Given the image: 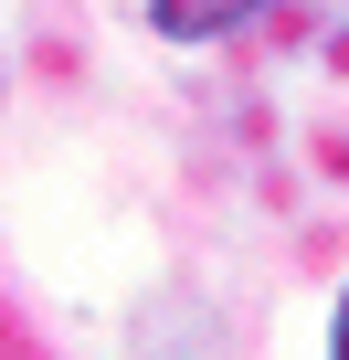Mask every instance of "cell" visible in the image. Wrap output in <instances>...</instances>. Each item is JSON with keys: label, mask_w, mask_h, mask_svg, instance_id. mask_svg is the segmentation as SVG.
I'll list each match as a JSON object with an SVG mask.
<instances>
[{"label": "cell", "mask_w": 349, "mask_h": 360, "mask_svg": "<svg viewBox=\"0 0 349 360\" xmlns=\"http://www.w3.org/2000/svg\"><path fill=\"white\" fill-rule=\"evenodd\" d=\"M328 360H349V297H338V318H328Z\"/></svg>", "instance_id": "obj_1"}]
</instances>
